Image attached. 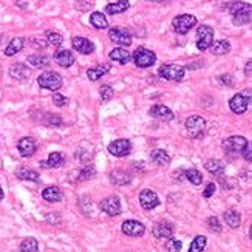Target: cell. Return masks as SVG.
Returning <instances> with one entry per match:
<instances>
[{
    "instance_id": "6da1fadb",
    "label": "cell",
    "mask_w": 252,
    "mask_h": 252,
    "mask_svg": "<svg viewBox=\"0 0 252 252\" xmlns=\"http://www.w3.org/2000/svg\"><path fill=\"white\" fill-rule=\"evenodd\" d=\"M229 11L233 16V25L241 26L252 22V5L245 2H232L229 3Z\"/></svg>"
},
{
    "instance_id": "7a4b0ae2",
    "label": "cell",
    "mask_w": 252,
    "mask_h": 252,
    "mask_svg": "<svg viewBox=\"0 0 252 252\" xmlns=\"http://www.w3.org/2000/svg\"><path fill=\"white\" fill-rule=\"evenodd\" d=\"M213 45V30L209 25H200L196 30V47L200 51L209 50Z\"/></svg>"
},
{
    "instance_id": "3957f363",
    "label": "cell",
    "mask_w": 252,
    "mask_h": 252,
    "mask_svg": "<svg viewBox=\"0 0 252 252\" xmlns=\"http://www.w3.org/2000/svg\"><path fill=\"white\" fill-rule=\"evenodd\" d=\"M38 84L45 88V90H51V92H58L62 87V76L56 71H45L38 78Z\"/></svg>"
},
{
    "instance_id": "277c9868",
    "label": "cell",
    "mask_w": 252,
    "mask_h": 252,
    "mask_svg": "<svg viewBox=\"0 0 252 252\" xmlns=\"http://www.w3.org/2000/svg\"><path fill=\"white\" fill-rule=\"evenodd\" d=\"M132 59L133 62L136 64L139 68H147V67H152L156 62V56L154 51H150L147 48H136L135 53L132 55Z\"/></svg>"
},
{
    "instance_id": "5b68a950",
    "label": "cell",
    "mask_w": 252,
    "mask_h": 252,
    "mask_svg": "<svg viewBox=\"0 0 252 252\" xmlns=\"http://www.w3.org/2000/svg\"><path fill=\"white\" fill-rule=\"evenodd\" d=\"M159 76L164 78L167 80H174V82H179L183 78H184V73H186V68L181 67V65H176V64H164L161 65L159 68Z\"/></svg>"
},
{
    "instance_id": "8992f818",
    "label": "cell",
    "mask_w": 252,
    "mask_h": 252,
    "mask_svg": "<svg viewBox=\"0 0 252 252\" xmlns=\"http://www.w3.org/2000/svg\"><path fill=\"white\" fill-rule=\"evenodd\" d=\"M172 25L178 34H186L196 25V17L192 14H179L172 20Z\"/></svg>"
},
{
    "instance_id": "52a82bcc",
    "label": "cell",
    "mask_w": 252,
    "mask_h": 252,
    "mask_svg": "<svg viewBox=\"0 0 252 252\" xmlns=\"http://www.w3.org/2000/svg\"><path fill=\"white\" fill-rule=\"evenodd\" d=\"M186 130L189 132V135L194 138H200L203 136V133L206 130V121L204 118H201L200 115H192L189 116L186 121Z\"/></svg>"
},
{
    "instance_id": "ba28073f",
    "label": "cell",
    "mask_w": 252,
    "mask_h": 252,
    "mask_svg": "<svg viewBox=\"0 0 252 252\" xmlns=\"http://www.w3.org/2000/svg\"><path fill=\"white\" fill-rule=\"evenodd\" d=\"M246 146H248L246 138L238 136V135L223 141V149H224L226 154H243L245 149H246Z\"/></svg>"
},
{
    "instance_id": "9c48e42d",
    "label": "cell",
    "mask_w": 252,
    "mask_h": 252,
    "mask_svg": "<svg viewBox=\"0 0 252 252\" xmlns=\"http://www.w3.org/2000/svg\"><path fill=\"white\" fill-rule=\"evenodd\" d=\"M101 209H102V212H105L107 215H109V217H118V215L121 213V211H122L121 200L115 195L107 196L101 201Z\"/></svg>"
},
{
    "instance_id": "30bf717a",
    "label": "cell",
    "mask_w": 252,
    "mask_h": 252,
    "mask_svg": "<svg viewBox=\"0 0 252 252\" xmlns=\"http://www.w3.org/2000/svg\"><path fill=\"white\" fill-rule=\"evenodd\" d=\"M130 150H132V142L129 139H116L109 144V152L113 156L118 158L127 156L130 154Z\"/></svg>"
},
{
    "instance_id": "8fae6325",
    "label": "cell",
    "mask_w": 252,
    "mask_h": 252,
    "mask_svg": "<svg viewBox=\"0 0 252 252\" xmlns=\"http://www.w3.org/2000/svg\"><path fill=\"white\" fill-rule=\"evenodd\" d=\"M109 38L113 43L122 45V47H129V45H132V34L122 28H116V26L115 28H110Z\"/></svg>"
},
{
    "instance_id": "7c38bea8",
    "label": "cell",
    "mask_w": 252,
    "mask_h": 252,
    "mask_svg": "<svg viewBox=\"0 0 252 252\" xmlns=\"http://www.w3.org/2000/svg\"><path fill=\"white\" fill-rule=\"evenodd\" d=\"M121 229L125 235H129V237H141V235H144V232H146L144 224L136 220H125L122 223Z\"/></svg>"
},
{
    "instance_id": "4fadbf2b",
    "label": "cell",
    "mask_w": 252,
    "mask_h": 252,
    "mask_svg": "<svg viewBox=\"0 0 252 252\" xmlns=\"http://www.w3.org/2000/svg\"><path fill=\"white\" fill-rule=\"evenodd\" d=\"M139 203L144 209L150 211V209H155L159 204V198L154 191H150V189H144V191L139 194Z\"/></svg>"
},
{
    "instance_id": "5bb4252c",
    "label": "cell",
    "mask_w": 252,
    "mask_h": 252,
    "mask_svg": "<svg viewBox=\"0 0 252 252\" xmlns=\"http://www.w3.org/2000/svg\"><path fill=\"white\" fill-rule=\"evenodd\" d=\"M17 150H19V154L23 158H30L36 154V150H38V144H36V141L33 138L25 136L17 142Z\"/></svg>"
},
{
    "instance_id": "9a60e30c",
    "label": "cell",
    "mask_w": 252,
    "mask_h": 252,
    "mask_svg": "<svg viewBox=\"0 0 252 252\" xmlns=\"http://www.w3.org/2000/svg\"><path fill=\"white\" fill-rule=\"evenodd\" d=\"M71 45H73V48L76 51H79L80 55H92V53L95 51V45L90 42L87 38H80V36L73 38Z\"/></svg>"
},
{
    "instance_id": "2e32d148",
    "label": "cell",
    "mask_w": 252,
    "mask_h": 252,
    "mask_svg": "<svg viewBox=\"0 0 252 252\" xmlns=\"http://www.w3.org/2000/svg\"><path fill=\"white\" fill-rule=\"evenodd\" d=\"M248 101H246V97L243 96L241 93L235 95V96H232V99L229 101V107H231V110L233 113H237V115H241V113H245L248 110Z\"/></svg>"
},
{
    "instance_id": "e0dca14e",
    "label": "cell",
    "mask_w": 252,
    "mask_h": 252,
    "mask_svg": "<svg viewBox=\"0 0 252 252\" xmlns=\"http://www.w3.org/2000/svg\"><path fill=\"white\" fill-rule=\"evenodd\" d=\"M154 235L156 238H172L174 235V228H172V224L170 223H166V221H161L158 224H155L154 226Z\"/></svg>"
},
{
    "instance_id": "ac0fdd59",
    "label": "cell",
    "mask_w": 252,
    "mask_h": 252,
    "mask_svg": "<svg viewBox=\"0 0 252 252\" xmlns=\"http://www.w3.org/2000/svg\"><path fill=\"white\" fill-rule=\"evenodd\" d=\"M150 115L155 116V118H158V119H161V121H172L175 118L174 112L166 105H154L150 109Z\"/></svg>"
},
{
    "instance_id": "d6986e66",
    "label": "cell",
    "mask_w": 252,
    "mask_h": 252,
    "mask_svg": "<svg viewBox=\"0 0 252 252\" xmlns=\"http://www.w3.org/2000/svg\"><path fill=\"white\" fill-rule=\"evenodd\" d=\"M55 60L60 67L68 68V67H71L75 64V56L70 50H60V51L55 53Z\"/></svg>"
},
{
    "instance_id": "ffe728a7",
    "label": "cell",
    "mask_w": 252,
    "mask_h": 252,
    "mask_svg": "<svg viewBox=\"0 0 252 252\" xmlns=\"http://www.w3.org/2000/svg\"><path fill=\"white\" fill-rule=\"evenodd\" d=\"M109 56H110V59L113 62H118V64H121V65L129 64V62L132 60V55H130V53L125 50V48H121V47L112 50Z\"/></svg>"
},
{
    "instance_id": "44dd1931",
    "label": "cell",
    "mask_w": 252,
    "mask_h": 252,
    "mask_svg": "<svg viewBox=\"0 0 252 252\" xmlns=\"http://www.w3.org/2000/svg\"><path fill=\"white\" fill-rule=\"evenodd\" d=\"M65 163V156L64 154H60V152H53V154H50L48 159L47 161H42V166L47 167V169H56V167H60L64 166Z\"/></svg>"
},
{
    "instance_id": "7402d4cb",
    "label": "cell",
    "mask_w": 252,
    "mask_h": 252,
    "mask_svg": "<svg viewBox=\"0 0 252 252\" xmlns=\"http://www.w3.org/2000/svg\"><path fill=\"white\" fill-rule=\"evenodd\" d=\"M42 198L45 201H50V203H56L62 200V192L60 189L56 186H50V187H45L42 191Z\"/></svg>"
},
{
    "instance_id": "603a6c76",
    "label": "cell",
    "mask_w": 252,
    "mask_h": 252,
    "mask_svg": "<svg viewBox=\"0 0 252 252\" xmlns=\"http://www.w3.org/2000/svg\"><path fill=\"white\" fill-rule=\"evenodd\" d=\"M16 176L23 181H39V174L28 167H19L16 170Z\"/></svg>"
},
{
    "instance_id": "cb8c5ba5",
    "label": "cell",
    "mask_w": 252,
    "mask_h": 252,
    "mask_svg": "<svg viewBox=\"0 0 252 252\" xmlns=\"http://www.w3.org/2000/svg\"><path fill=\"white\" fill-rule=\"evenodd\" d=\"M150 159L154 161L155 164H158V166H167L170 163L169 154H167L166 150H163V149H156V150L152 152V154H150Z\"/></svg>"
},
{
    "instance_id": "d4e9b609",
    "label": "cell",
    "mask_w": 252,
    "mask_h": 252,
    "mask_svg": "<svg viewBox=\"0 0 252 252\" xmlns=\"http://www.w3.org/2000/svg\"><path fill=\"white\" fill-rule=\"evenodd\" d=\"M110 65H97V67H93V68H88L87 70V76L90 80H97V79H101L104 75H107L110 71Z\"/></svg>"
},
{
    "instance_id": "484cf974",
    "label": "cell",
    "mask_w": 252,
    "mask_h": 252,
    "mask_svg": "<svg viewBox=\"0 0 252 252\" xmlns=\"http://www.w3.org/2000/svg\"><path fill=\"white\" fill-rule=\"evenodd\" d=\"M10 75L13 79H17V80H25L26 78L30 76V70L26 68L23 64H14L11 68H10Z\"/></svg>"
},
{
    "instance_id": "4316f807",
    "label": "cell",
    "mask_w": 252,
    "mask_h": 252,
    "mask_svg": "<svg viewBox=\"0 0 252 252\" xmlns=\"http://www.w3.org/2000/svg\"><path fill=\"white\" fill-rule=\"evenodd\" d=\"M130 6V2L127 0H121V2H113V3H109L105 6V11L109 14H119V13H124L127 11Z\"/></svg>"
},
{
    "instance_id": "83f0119b",
    "label": "cell",
    "mask_w": 252,
    "mask_h": 252,
    "mask_svg": "<svg viewBox=\"0 0 252 252\" xmlns=\"http://www.w3.org/2000/svg\"><path fill=\"white\" fill-rule=\"evenodd\" d=\"M23 43H25V40L22 38H14L10 43H8V47L5 48V56H14V55H17L19 51H22Z\"/></svg>"
},
{
    "instance_id": "f1b7e54d",
    "label": "cell",
    "mask_w": 252,
    "mask_h": 252,
    "mask_svg": "<svg viewBox=\"0 0 252 252\" xmlns=\"http://www.w3.org/2000/svg\"><path fill=\"white\" fill-rule=\"evenodd\" d=\"M223 217H224V221L228 223V226L232 228V229H237V228L240 226V223H241L240 213H238L237 211H233V209L226 211V212H224Z\"/></svg>"
},
{
    "instance_id": "f546056e",
    "label": "cell",
    "mask_w": 252,
    "mask_h": 252,
    "mask_svg": "<svg viewBox=\"0 0 252 252\" xmlns=\"http://www.w3.org/2000/svg\"><path fill=\"white\" fill-rule=\"evenodd\" d=\"M90 23H92L97 30H105L107 26H109V20H107V17L102 13H97V11L93 13L92 17H90Z\"/></svg>"
},
{
    "instance_id": "4dcf8cb0",
    "label": "cell",
    "mask_w": 252,
    "mask_h": 252,
    "mask_svg": "<svg viewBox=\"0 0 252 252\" xmlns=\"http://www.w3.org/2000/svg\"><path fill=\"white\" fill-rule=\"evenodd\" d=\"M204 167L212 175H221L224 172V166H223L221 161H218V159H209V161H206Z\"/></svg>"
},
{
    "instance_id": "1f68e13d",
    "label": "cell",
    "mask_w": 252,
    "mask_h": 252,
    "mask_svg": "<svg viewBox=\"0 0 252 252\" xmlns=\"http://www.w3.org/2000/svg\"><path fill=\"white\" fill-rule=\"evenodd\" d=\"M231 51V43L229 40H218L212 45V53L217 56H223V55H228Z\"/></svg>"
},
{
    "instance_id": "d6a6232c",
    "label": "cell",
    "mask_w": 252,
    "mask_h": 252,
    "mask_svg": "<svg viewBox=\"0 0 252 252\" xmlns=\"http://www.w3.org/2000/svg\"><path fill=\"white\" fill-rule=\"evenodd\" d=\"M28 64L33 65L34 68H43L48 65L50 59L47 56H40V55H34V56H28Z\"/></svg>"
},
{
    "instance_id": "836d02e7",
    "label": "cell",
    "mask_w": 252,
    "mask_h": 252,
    "mask_svg": "<svg viewBox=\"0 0 252 252\" xmlns=\"http://www.w3.org/2000/svg\"><path fill=\"white\" fill-rule=\"evenodd\" d=\"M206 243H208V238L204 235H196L194 238V241L191 243V248H189V252H203L206 248Z\"/></svg>"
},
{
    "instance_id": "e575fe53",
    "label": "cell",
    "mask_w": 252,
    "mask_h": 252,
    "mask_svg": "<svg viewBox=\"0 0 252 252\" xmlns=\"http://www.w3.org/2000/svg\"><path fill=\"white\" fill-rule=\"evenodd\" d=\"M39 251V243L36 238L30 237V238H25L20 245V252H38Z\"/></svg>"
},
{
    "instance_id": "d590c367",
    "label": "cell",
    "mask_w": 252,
    "mask_h": 252,
    "mask_svg": "<svg viewBox=\"0 0 252 252\" xmlns=\"http://www.w3.org/2000/svg\"><path fill=\"white\" fill-rule=\"evenodd\" d=\"M184 176L192 184H195V186H200L203 183V175L198 172L196 169H187V170H184Z\"/></svg>"
},
{
    "instance_id": "8d00e7d4",
    "label": "cell",
    "mask_w": 252,
    "mask_h": 252,
    "mask_svg": "<svg viewBox=\"0 0 252 252\" xmlns=\"http://www.w3.org/2000/svg\"><path fill=\"white\" fill-rule=\"evenodd\" d=\"M130 181V176L129 174H125V172H113L112 174V183L113 184H127Z\"/></svg>"
},
{
    "instance_id": "74e56055",
    "label": "cell",
    "mask_w": 252,
    "mask_h": 252,
    "mask_svg": "<svg viewBox=\"0 0 252 252\" xmlns=\"http://www.w3.org/2000/svg\"><path fill=\"white\" fill-rule=\"evenodd\" d=\"M47 40L48 43L55 45V47H59V45H62V42H64V38L56 31H47Z\"/></svg>"
},
{
    "instance_id": "f35d334b",
    "label": "cell",
    "mask_w": 252,
    "mask_h": 252,
    "mask_svg": "<svg viewBox=\"0 0 252 252\" xmlns=\"http://www.w3.org/2000/svg\"><path fill=\"white\" fill-rule=\"evenodd\" d=\"M95 174H96L95 167H93V166H87V167H84V169L79 172V181H85V179H90Z\"/></svg>"
},
{
    "instance_id": "ab89813d",
    "label": "cell",
    "mask_w": 252,
    "mask_h": 252,
    "mask_svg": "<svg viewBox=\"0 0 252 252\" xmlns=\"http://www.w3.org/2000/svg\"><path fill=\"white\" fill-rule=\"evenodd\" d=\"M166 248L169 249V252H179L183 248V243L175 238H169V241L166 243Z\"/></svg>"
},
{
    "instance_id": "60d3db41",
    "label": "cell",
    "mask_w": 252,
    "mask_h": 252,
    "mask_svg": "<svg viewBox=\"0 0 252 252\" xmlns=\"http://www.w3.org/2000/svg\"><path fill=\"white\" fill-rule=\"evenodd\" d=\"M99 93H101V99L102 101H110L113 97V88L110 85H102L99 88Z\"/></svg>"
},
{
    "instance_id": "b9f144b4",
    "label": "cell",
    "mask_w": 252,
    "mask_h": 252,
    "mask_svg": "<svg viewBox=\"0 0 252 252\" xmlns=\"http://www.w3.org/2000/svg\"><path fill=\"white\" fill-rule=\"evenodd\" d=\"M53 102H55V105H58V107H64L68 104V97L60 93H55L53 95Z\"/></svg>"
},
{
    "instance_id": "7bdbcfd3",
    "label": "cell",
    "mask_w": 252,
    "mask_h": 252,
    "mask_svg": "<svg viewBox=\"0 0 252 252\" xmlns=\"http://www.w3.org/2000/svg\"><path fill=\"white\" fill-rule=\"evenodd\" d=\"M45 124H48V125H60L62 119H60V116L59 115H47V118L43 119Z\"/></svg>"
},
{
    "instance_id": "ee69618b",
    "label": "cell",
    "mask_w": 252,
    "mask_h": 252,
    "mask_svg": "<svg viewBox=\"0 0 252 252\" xmlns=\"http://www.w3.org/2000/svg\"><path fill=\"white\" fill-rule=\"evenodd\" d=\"M208 224H209V228H211L213 232H220V231H221V223L218 221L217 217H211V218L208 220Z\"/></svg>"
},
{
    "instance_id": "f6af8a7d",
    "label": "cell",
    "mask_w": 252,
    "mask_h": 252,
    "mask_svg": "<svg viewBox=\"0 0 252 252\" xmlns=\"http://www.w3.org/2000/svg\"><path fill=\"white\" fill-rule=\"evenodd\" d=\"M215 189H217V187H215V184H213V183H209L208 186H206V189H204L203 196H204V198H211V196L215 194Z\"/></svg>"
},
{
    "instance_id": "bcb514c9",
    "label": "cell",
    "mask_w": 252,
    "mask_h": 252,
    "mask_svg": "<svg viewBox=\"0 0 252 252\" xmlns=\"http://www.w3.org/2000/svg\"><path fill=\"white\" fill-rule=\"evenodd\" d=\"M243 156H245L246 161L252 163V142H248V146H246L245 152H243Z\"/></svg>"
},
{
    "instance_id": "7dc6e473",
    "label": "cell",
    "mask_w": 252,
    "mask_h": 252,
    "mask_svg": "<svg viewBox=\"0 0 252 252\" xmlns=\"http://www.w3.org/2000/svg\"><path fill=\"white\" fill-rule=\"evenodd\" d=\"M241 95L246 97L248 104L251 105V104H252V90H245V92H241Z\"/></svg>"
},
{
    "instance_id": "c3c4849f",
    "label": "cell",
    "mask_w": 252,
    "mask_h": 252,
    "mask_svg": "<svg viewBox=\"0 0 252 252\" xmlns=\"http://www.w3.org/2000/svg\"><path fill=\"white\" fill-rule=\"evenodd\" d=\"M76 5H78L79 10H88L90 6H93V3H92V2H78Z\"/></svg>"
},
{
    "instance_id": "681fc988",
    "label": "cell",
    "mask_w": 252,
    "mask_h": 252,
    "mask_svg": "<svg viewBox=\"0 0 252 252\" xmlns=\"http://www.w3.org/2000/svg\"><path fill=\"white\" fill-rule=\"evenodd\" d=\"M221 80H223V82L224 84H226V85H233V82H232V78L231 76H221Z\"/></svg>"
},
{
    "instance_id": "f907efd6",
    "label": "cell",
    "mask_w": 252,
    "mask_h": 252,
    "mask_svg": "<svg viewBox=\"0 0 252 252\" xmlns=\"http://www.w3.org/2000/svg\"><path fill=\"white\" fill-rule=\"evenodd\" d=\"M245 73L248 76H252V60H249L248 64H246V68H245Z\"/></svg>"
},
{
    "instance_id": "816d5d0a",
    "label": "cell",
    "mask_w": 252,
    "mask_h": 252,
    "mask_svg": "<svg viewBox=\"0 0 252 252\" xmlns=\"http://www.w3.org/2000/svg\"><path fill=\"white\" fill-rule=\"evenodd\" d=\"M3 198V191H2V187H0V200Z\"/></svg>"
},
{
    "instance_id": "f5cc1de1",
    "label": "cell",
    "mask_w": 252,
    "mask_h": 252,
    "mask_svg": "<svg viewBox=\"0 0 252 252\" xmlns=\"http://www.w3.org/2000/svg\"><path fill=\"white\" fill-rule=\"evenodd\" d=\"M249 235H251V238H252V226H251V229H249Z\"/></svg>"
}]
</instances>
